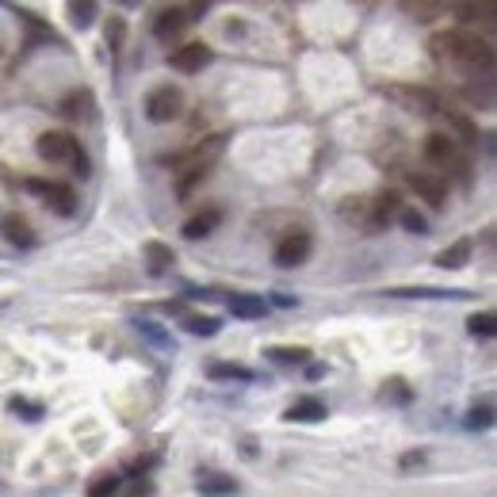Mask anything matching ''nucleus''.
Listing matches in <instances>:
<instances>
[{
    "mask_svg": "<svg viewBox=\"0 0 497 497\" xmlns=\"http://www.w3.org/2000/svg\"><path fill=\"white\" fill-rule=\"evenodd\" d=\"M207 172H211V164H188V176H180V184H176V196L188 199L191 191H196V184L207 180Z\"/></svg>",
    "mask_w": 497,
    "mask_h": 497,
    "instance_id": "5701e85b",
    "label": "nucleus"
},
{
    "mask_svg": "<svg viewBox=\"0 0 497 497\" xmlns=\"http://www.w3.org/2000/svg\"><path fill=\"white\" fill-rule=\"evenodd\" d=\"M437 50H440V54H448L452 61H459V66H467V69H490L493 66L490 43H486V38H478V35H467V31L440 35Z\"/></svg>",
    "mask_w": 497,
    "mask_h": 497,
    "instance_id": "f257e3e1",
    "label": "nucleus"
},
{
    "mask_svg": "<svg viewBox=\"0 0 497 497\" xmlns=\"http://www.w3.org/2000/svg\"><path fill=\"white\" fill-rule=\"evenodd\" d=\"M196 490L199 493H237V478H229V475H203L196 482Z\"/></svg>",
    "mask_w": 497,
    "mask_h": 497,
    "instance_id": "aec40b11",
    "label": "nucleus"
},
{
    "mask_svg": "<svg viewBox=\"0 0 497 497\" xmlns=\"http://www.w3.org/2000/svg\"><path fill=\"white\" fill-rule=\"evenodd\" d=\"M169 66L176 73H199L203 66H211V46H203V43H188L180 50H172L169 54Z\"/></svg>",
    "mask_w": 497,
    "mask_h": 497,
    "instance_id": "0eeeda50",
    "label": "nucleus"
},
{
    "mask_svg": "<svg viewBox=\"0 0 497 497\" xmlns=\"http://www.w3.org/2000/svg\"><path fill=\"white\" fill-rule=\"evenodd\" d=\"M12 413H20L23 421H43V405L38 402H28V398H12Z\"/></svg>",
    "mask_w": 497,
    "mask_h": 497,
    "instance_id": "c85d7f7f",
    "label": "nucleus"
},
{
    "mask_svg": "<svg viewBox=\"0 0 497 497\" xmlns=\"http://www.w3.org/2000/svg\"><path fill=\"white\" fill-rule=\"evenodd\" d=\"M219 222H222V211H203V214H196V219L184 222V237H188V241L211 237L214 229H219Z\"/></svg>",
    "mask_w": 497,
    "mask_h": 497,
    "instance_id": "ddd939ff",
    "label": "nucleus"
},
{
    "mask_svg": "<svg viewBox=\"0 0 497 497\" xmlns=\"http://www.w3.org/2000/svg\"><path fill=\"white\" fill-rule=\"evenodd\" d=\"M119 8H138V4H146V0H115Z\"/></svg>",
    "mask_w": 497,
    "mask_h": 497,
    "instance_id": "4c0bfd02",
    "label": "nucleus"
},
{
    "mask_svg": "<svg viewBox=\"0 0 497 497\" xmlns=\"http://www.w3.org/2000/svg\"><path fill=\"white\" fill-rule=\"evenodd\" d=\"M467 329H470V337H493V329H497V317L490 314V310H482V314H475L467 322Z\"/></svg>",
    "mask_w": 497,
    "mask_h": 497,
    "instance_id": "a878e982",
    "label": "nucleus"
},
{
    "mask_svg": "<svg viewBox=\"0 0 497 497\" xmlns=\"http://www.w3.org/2000/svg\"><path fill=\"white\" fill-rule=\"evenodd\" d=\"M425 157H429V161H437V164H448V161L455 157L452 138H448V134H432V138H429V146H425Z\"/></svg>",
    "mask_w": 497,
    "mask_h": 497,
    "instance_id": "a211bd4d",
    "label": "nucleus"
},
{
    "mask_svg": "<svg viewBox=\"0 0 497 497\" xmlns=\"http://www.w3.org/2000/svg\"><path fill=\"white\" fill-rule=\"evenodd\" d=\"M398 222H402V229H410V234H429V219L421 211H413V207H398Z\"/></svg>",
    "mask_w": 497,
    "mask_h": 497,
    "instance_id": "b1692460",
    "label": "nucleus"
},
{
    "mask_svg": "<svg viewBox=\"0 0 497 497\" xmlns=\"http://www.w3.org/2000/svg\"><path fill=\"white\" fill-rule=\"evenodd\" d=\"M104 38H108V46H111V50H119V46H123V38H126V23H123V20H108Z\"/></svg>",
    "mask_w": 497,
    "mask_h": 497,
    "instance_id": "7c9ffc66",
    "label": "nucleus"
},
{
    "mask_svg": "<svg viewBox=\"0 0 497 497\" xmlns=\"http://www.w3.org/2000/svg\"><path fill=\"white\" fill-rule=\"evenodd\" d=\"M264 299L261 295H229V314L234 317H245V322H253V317H264Z\"/></svg>",
    "mask_w": 497,
    "mask_h": 497,
    "instance_id": "dca6fc26",
    "label": "nucleus"
},
{
    "mask_svg": "<svg viewBox=\"0 0 497 497\" xmlns=\"http://www.w3.org/2000/svg\"><path fill=\"white\" fill-rule=\"evenodd\" d=\"M387 387H390V398L394 402H410V390H405V382L394 379V382H387Z\"/></svg>",
    "mask_w": 497,
    "mask_h": 497,
    "instance_id": "f704fd0d",
    "label": "nucleus"
},
{
    "mask_svg": "<svg viewBox=\"0 0 497 497\" xmlns=\"http://www.w3.org/2000/svg\"><path fill=\"white\" fill-rule=\"evenodd\" d=\"M115 490H119V478H100V482L88 486V493H92V497H104V493H115Z\"/></svg>",
    "mask_w": 497,
    "mask_h": 497,
    "instance_id": "72a5a7b5",
    "label": "nucleus"
},
{
    "mask_svg": "<svg viewBox=\"0 0 497 497\" xmlns=\"http://www.w3.org/2000/svg\"><path fill=\"white\" fill-rule=\"evenodd\" d=\"M463 425H467L470 432H478V429H490V425H493V405L486 402V405H478V410H470Z\"/></svg>",
    "mask_w": 497,
    "mask_h": 497,
    "instance_id": "cd10ccee",
    "label": "nucleus"
},
{
    "mask_svg": "<svg viewBox=\"0 0 497 497\" xmlns=\"http://www.w3.org/2000/svg\"><path fill=\"white\" fill-rule=\"evenodd\" d=\"M184 111V92L176 84H161L146 96V119L149 123H172Z\"/></svg>",
    "mask_w": 497,
    "mask_h": 497,
    "instance_id": "f03ea898",
    "label": "nucleus"
},
{
    "mask_svg": "<svg viewBox=\"0 0 497 497\" xmlns=\"http://www.w3.org/2000/svg\"><path fill=\"white\" fill-rule=\"evenodd\" d=\"M0 229H4V237L12 241V245H20V249L35 245V229L28 226V219H20V214H4V219H0Z\"/></svg>",
    "mask_w": 497,
    "mask_h": 497,
    "instance_id": "f8f14e48",
    "label": "nucleus"
},
{
    "mask_svg": "<svg viewBox=\"0 0 497 497\" xmlns=\"http://www.w3.org/2000/svg\"><path fill=\"white\" fill-rule=\"evenodd\" d=\"M268 356H272L276 364H306V360H310V352H306V349H272Z\"/></svg>",
    "mask_w": 497,
    "mask_h": 497,
    "instance_id": "c756f323",
    "label": "nucleus"
},
{
    "mask_svg": "<svg viewBox=\"0 0 497 497\" xmlns=\"http://www.w3.org/2000/svg\"><path fill=\"white\" fill-rule=\"evenodd\" d=\"M226 149V138L222 134H214L207 138V142H199L196 149H188V153H172V157H161L164 164H172V169H180V164H214V157Z\"/></svg>",
    "mask_w": 497,
    "mask_h": 497,
    "instance_id": "39448f33",
    "label": "nucleus"
},
{
    "mask_svg": "<svg viewBox=\"0 0 497 497\" xmlns=\"http://www.w3.org/2000/svg\"><path fill=\"white\" fill-rule=\"evenodd\" d=\"M410 188L429 203V207H444V199H448V188H444L437 176H425V172H413L410 176Z\"/></svg>",
    "mask_w": 497,
    "mask_h": 497,
    "instance_id": "9b49d317",
    "label": "nucleus"
},
{
    "mask_svg": "<svg viewBox=\"0 0 497 497\" xmlns=\"http://www.w3.org/2000/svg\"><path fill=\"white\" fill-rule=\"evenodd\" d=\"M470 249H475V245H470L467 237H463V241H452V245L437 257V264H440V268H448V272H455V268H463V264L470 261Z\"/></svg>",
    "mask_w": 497,
    "mask_h": 497,
    "instance_id": "f3484780",
    "label": "nucleus"
},
{
    "mask_svg": "<svg viewBox=\"0 0 497 497\" xmlns=\"http://www.w3.org/2000/svg\"><path fill=\"white\" fill-rule=\"evenodd\" d=\"M390 96L398 100V104H405L410 111L417 115H437L440 111V100L429 92V88H390Z\"/></svg>",
    "mask_w": 497,
    "mask_h": 497,
    "instance_id": "6e6552de",
    "label": "nucleus"
},
{
    "mask_svg": "<svg viewBox=\"0 0 497 497\" xmlns=\"http://www.w3.org/2000/svg\"><path fill=\"white\" fill-rule=\"evenodd\" d=\"M207 375L211 379H229V382H253V372L241 367V364H211Z\"/></svg>",
    "mask_w": 497,
    "mask_h": 497,
    "instance_id": "4be33fe9",
    "label": "nucleus"
},
{
    "mask_svg": "<svg viewBox=\"0 0 497 497\" xmlns=\"http://www.w3.org/2000/svg\"><path fill=\"white\" fill-rule=\"evenodd\" d=\"M207 8H211V0H191V8H184V12H188V20L196 23V20L203 16V12H207Z\"/></svg>",
    "mask_w": 497,
    "mask_h": 497,
    "instance_id": "c9c22d12",
    "label": "nucleus"
},
{
    "mask_svg": "<svg viewBox=\"0 0 497 497\" xmlns=\"http://www.w3.org/2000/svg\"><path fill=\"white\" fill-rule=\"evenodd\" d=\"M306 257H310V234H306V229H291V234L276 245V264L279 268H299Z\"/></svg>",
    "mask_w": 497,
    "mask_h": 497,
    "instance_id": "20e7f679",
    "label": "nucleus"
},
{
    "mask_svg": "<svg viewBox=\"0 0 497 497\" xmlns=\"http://www.w3.org/2000/svg\"><path fill=\"white\" fill-rule=\"evenodd\" d=\"M284 417H287V421H299V425H314V421H325V402H317V398H299Z\"/></svg>",
    "mask_w": 497,
    "mask_h": 497,
    "instance_id": "4468645a",
    "label": "nucleus"
},
{
    "mask_svg": "<svg viewBox=\"0 0 497 497\" xmlns=\"http://www.w3.org/2000/svg\"><path fill=\"white\" fill-rule=\"evenodd\" d=\"M69 164H73V172L81 176V180H84V176H88V169H92V164H88V157H84V149H81V146L73 149V157H69Z\"/></svg>",
    "mask_w": 497,
    "mask_h": 497,
    "instance_id": "2f4dec72",
    "label": "nucleus"
},
{
    "mask_svg": "<svg viewBox=\"0 0 497 497\" xmlns=\"http://www.w3.org/2000/svg\"><path fill=\"white\" fill-rule=\"evenodd\" d=\"M88 108H92V96H88V92H69L66 100H61V115H69V119H76V115H88Z\"/></svg>",
    "mask_w": 497,
    "mask_h": 497,
    "instance_id": "393cba45",
    "label": "nucleus"
},
{
    "mask_svg": "<svg viewBox=\"0 0 497 497\" xmlns=\"http://www.w3.org/2000/svg\"><path fill=\"white\" fill-rule=\"evenodd\" d=\"M272 302H276V306H284V310H287V306H295V299H291V295H284V291H276V295H272Z\"/></svg>",
    "mask_w": 497,
    "mask_h": 497,
    "instance_id": "e433bc0d",
    "label": "nucleus"
},
{
    "mask_svg": "<svg viewBox=\"0 0 497 497\" xmlns=\"http://www.w3.org/2000/svg\"><path fill=\"white\" fill-rule=\"evenodd\" d=\"M73 149H76V142H73L69 134H61V131H46V134H38V142H35V153L43 161H50V164L69 161Z\"/></svg>",
    "mask_w": 497,
    "mask_h": 497,
    "instance_id": "423d86ee",
    "label": "nucleus"
},
{
    "mask_svg": "<svg viewBox=\"0 0 497 497\" xmlns=\"http://www.w3.org/2000/svg\"><path fill=\"white\" fill-rule=\"evenodd\" d=\"M142 257H146V272L149 276H164L169 268L176 264V253L164 245V241H146L142 245Z\"/></svg>",
    "mask_w": 497,
    "mask_h": 497,
    "instance_id": "9d476101",
    "label": "nucleus"
},
{
    "mask_svg": "<svg viewBox=\"0 0 497 497\" xmlns=\"http://www.w3.org/2000/svg\"><path fill=\"white\" fill-rule=\"evenodd\" d=\"M66 12H69V23L76 31H88L96 23V0H66Z\"/></svg>",
    "mask_w": 497,
    "mask_h": 497,
    "instance_id": "2eb2a0df",
    "label": "nucleus"
},
{
    "mask_svg": "<svg viewBox=\"0 0 497 497\" xmlns=\"http://www.w3.org/2000/svg\"><path fill=\"white\" fill-rule=\"evenodd\" d=\"M188 12L184 8H164L157 20H153V35L161 38V43H172V38H180L184 28H188Z\"/></svg>",
    "mask_w": 497,
    "mask_h": 497,
    "instance_id": "1a4fd4ad",
    "label": "nucleus"
},
{
    "mask_svg": "<svg viewBox=\"0 0 497 497\" xmlns=\"http://www.w3.org/2000/svg\"><path fill=\"white\" fill-rule=\"evenodd\" d=\"M398 196H394V191H382L379 196V203H375V222H390L394 214H398Z\"/></svg>",
    "mask_w": 497,
    "mask_h": 497,
    "instance_id": "bb28decb",
    "label": "nucleus"
},
{
    "mask_svg": "<svg viewBox=\"0 0 497 497\" xmlns=\"http://www.w3.org/2000/svg\"><path fill=\"white\" fill-rule=\"evenodd\" d=\"M28 191H38V196L46 199V207L61 214V219H69V214H76V196L73 188L66 184H38V180H28Z\"/></svg>",
    "mask_w": 497,
    "mask_h": 497,
    "instance_id": "7ed1b4c3",
    "label": "nucleus"
},
{
    "mask_svg": "<svg viewBox=\"0 0 497 497\" xmlns=\"http://www.w3.org/2000/svg\"><path fill=\"white\" fill-rule=\"evenodd\" d=\"M455 16L459 20H467V23H475V20H486V23H493V0H470V4H459L455 8Z\"/></svg>",
    "mask_w": 497,
    "mask_h": 497,
    "instance_id": "412c9836",
    "label": "nucleus"
},
{
    "mask_svg": "<svg viewBox=\"0 0 497 497\" xmlns=\"http://www.w3.org/2000/svg\"><path fill=\"white\" fill-rule=\"evenodd\" d=\"M184 329H188V333H196V337H214L222 329V322H219V317H211V314H188Z\"/></svg>",
    "mask_w": 497,
    "mask_h": 497,
    "instance_id": "6ab92c4d",
    "label": "nucleus"
},
{
    "mask_svg": "<svg viewBox=\"0 0 497 497\" xmlns=\"http://www.w3.org/2000/svg\"><path fill=\"white\" fill-rule=\"evenodd\" d=\"M138 333H146L153 344H161V349H164V344H169V337H164V333H161V329L153 325V322H138Z\"/></svg>",
    "mask_w": 497,
    "mask_h": 497,
    "instance_id": "473e14b6",
    "label": "nucleus"
}]
</instances>
